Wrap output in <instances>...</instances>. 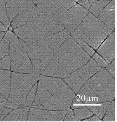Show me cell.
<instances>
[{"mask_svg": "<svg viewBox=\"0 0 117 122\" xmlns=\"http://www.w3.org/2000/svg\"><path fill=\"white\" fill-rule=\"evenodd\" d=\"M90 57L70 35L58 49L41 75L69 77L71 73L85 65Z\"/></svg>", "mask_w": 117, "mask_h": 122, "instance_id": "cell-1", "label": "cell"}, {"mask_svg": "<svg viewBox=\"0 0 117 122\" xmlns=\"http://www.w3.org/2000/svg\"><path fill=\"white\" fill-rule=\"evenodd\" d=\"M70 35L69 32L64 29L24 47L33 67L40 74L45 70L58 49Z\"/></svg>", "mask_w": 117, "mask_h": 122, "instance_id": "cell-2", "label": "cell"}, {"mask_svg": "<svg viewBox=\"0 0 117 122\" xmlns=\"http://www.w3.org/2000/svg\"><path fill=\"white\" fill-rule=\"evenodd\" d=\"M64 29L60 22L55 21L46 13L42 12L35 19L15 29V32L29 44Z\"/></svg>", "mask_w": 117, "mask_h": 122, "instance_id": "cell-3", "label": "cell"}, {"mask_svg": "<svg viewBox=\"0 0 117 122\" xmlns=\"http://www.w3.org/2000/svg\"><path fill=\"white\" fill-rule=\"evenodd\" d=\"M112 32L97 17L89 12L70 36L78 38L97 50Z\"/></svg>", "mask_w": 117, "mask_h": 122, "instance_id": "cell-4", "label": "cell"}, {"mask_svg": "<svg viewBox=\"0 0 117 122\" xmlns=\"http://www.w3.org/2000/svg\"><path fill=\"white\" fill-rule=\"evenodd\" d=\"M86 82L97 95L99 102H110L115 98V80L104 68H101Z\"/></svg>", "mask_w": 117, "mask_h": 122, "instance_id": "cell-5", "label": "cell"}, {"mask_svg": "<svg viewBox=\"0 0 117 122\" xmlns=\"http://www.w3.org/2000/svg\"><path fill=\"white\" fill-rule=\"evenodd\" d=\"M12 85L8 101L22 107L27 95L39 79L38 73H12Z\"/></svg>", "mask_w": 117, "mask_h": 122, "instance_id": "cell-6", "label": "cell"}, {"mask_svg": "<svg viewBox=\"0 0 117 122\" xmlns=\"http://www.w3.org/2000/svg\"><path fill=\"white\" fill-rule=\"evenodd\" d=\"M39 83L57 101L70 106L75 94L61 79L40 75Z\"/></svg>", "mask_w": 117, "mask_h": 122, "instance_id": "cell-7", "label": "cell"}, {"mask_svg": "<svg viewBox=\"0 0 117 122\" xmlns=\"http://www.w3.org/2000/svg\"><path fill=\"white\" fill-rule=\"evenodd\" d=\"M72 9L71 7L63 15L59 22L71 34L81 24L89 13L88 10L83 7L82 9Z\"/></svg>", "mask_w": 117, "mask_h": 122, "instance_id": "cell-8", "label": "cell"}, {"mask_svg": "<svg viewBox=\"0 0 117 122\" xmlns=\"http://www.w3.org/2000/svg\"><path fill=\"white\" fill-rule=\"evenodd\" d=\"M44 110L31 108L26 122H63L67 112Z\"/></svg>", "mask_w": 117, "mask_h": 122, "instance_id": "cell-9", "label": "cell"}, {"mask_svg": "<svg viewBox=\"0 0 117 122\" xmlns=\"http://www.w3.org/2000/svg\"><path fill=\"white\" fill-rule=\"evenodd\" d=\"M99 103L97 95L86 82L74 100L71 108L75 109L85 106L97 105Z\"/></svg>", "mask_w": 117, "mask_h": 122, "instance_id": "cell-10", "label": "cell"}, {"mask_svg": "<svg viewBox=\"0 0 117 122\" xmlns=\"http://www.w3.org/2000/svg\"><path fill=\"white\" fill-rule=\"evenodd\" d=\"M41 104L46 110H68L70 106L58 102L53 99L48 91L40 83H38L37 94Z\"/></svg>", "mask_w": 117, "mask_h": 122, "instance_id": "cell-11", "label": "cell"}, {"mask_svg": "<svg viewBox=\"0 0 117 122\" xmlns=\"http://www.w3.org/2000/svg\"><path fill=\"white\" fill-rule=\"evenodd\" d=\"M102 44L97 52L110 63L115 57V32H112Z\"/></svg>", "mask_w": 117, "mask_h": 122, "instance_id": "cell-12", "label": "cell"}, {"mask_svg": "<svg viewBox=\"0 0 117 122\" xmlns=\"http://www.w3.org/2000/svg\"><path fill=\"white\" fill-rule=\"evenodd\" d=\"M7 15L12 21L17 15L34 4L32 0H5Z\"/></svg>", "mask_w": 117, "mask_h": 122, "instance_id": "cell-13", "label": "cell"}, {"mask_svg": "<svg viewBox=\"0 0 117 122\" xmlns=\"http://www.w3.org/2000/svg\"><path fill=\"white\" fill-rule=\"evenodd\" d=\"M41 12L35 4L21 12L12 23L14 28L18 27L34 20L41 14Z\"/></svg>", "mask_w": 117, "mask_h": 122, "instance_id": "cell-14", "label": "cell"}, {"mask_svg": "<svg viewBox=\"0 0 117 122\" xmlns=\"http://www.w3.org/2000/svg\"><path fill=\"white\" fill-rule=\"evenodd\" d=\"M10 58L12 62L21 66L27 68L32 71L39 72L33 67L24 49L21 48L16 51L11 52Z\"/></svg>", "mask_w": 117, "mask_h": 122, "instance_id": "cell-15", "label": "cell"}, {"mask_svg": "<svg viewBox=\"0 0 117 122\" xmlns=\"http://www.w3.org/2000/svg\"><path fill=\"white\" fill-rule=\"evenodd\" d=\"M88 63L76 71L79 76L86 81L94 74L99 71L101 67L92 58Z\"/></svg>", "mask_w": 117, "mask_h": 122, "instance_id": "cell-16", "label": "cell"}, {"mask_svg": "<svg viewBox=\"0 0 117 122\" xmlns=\"http://www.w3.org/2000/svg\"><path fill=\"white\" fill-rule=\"evenodd\" d=\"M10 71L0 70V93L6 99L10 91Z\"/></svg>", "mask_w": 117, "mask_h": 122, "instance_id": "cell-17", "label": "cell"}, {"mask_svg": "<svg viewBox=\"0 0 117 122\" xmlns=\"http://www.w3.org/2000/svg\"><path fill=\"white\" fill-rule=\"evenodd\" d=\"M115 9L106 10L102 11L98 18L112 31H115Z\"/></svg>", "mask_w": 117, "mask_h": 122, "instance_id": "cell-18", "label": "cell"}, {"mask_svg": "<svg viewBox=\"0 0 117 122\" xmlns=\"http://www.w3.org/2000/svg\"><path fill=\"white\" fill-rule=\"evenodd\" d=\"M70 76L69 78L63 79L64 81L77 93L86 81L79 76L76 71L71 73Z\"/></svg>", "mask_w": 117, "mask_h": 122, "instance_id": "cell-19", "label": "cell"}, {"mask_svg": "<svg viewBox=\"0 0 117 122\" xmlns=\"http://www.w3.org/2000/svg\"><path fill=\"white\" fill-rule=\"evenodd\" d=\"M110 104V102H106L100 103L99 105L89 106L88 107L94 114L100 119H102L106 112Z\"/></svg>", "mask_w": 117, "mask_h": 122, "instance_id": "cell-20", "label": "cell"}, {"mask_svg": "<svg viewBox=\"0 0 117 122\" xmlns=\"http://www.w3.org/2000/svg\"><path fill=\"white\" fill-rule=\"evenodd\" d=\"M6 36L10 42V51L14 52L22 48V46L17 37L10 31H8Z\"/></svg>", "mask_w": 117, "mask_h": 122, "instance_id": "cell-21", "label": "cell"}, {"mask_svg": "<svg viewBox=\"0 0 117 122\" xmlns=\"http://www.w3.org/2000/svg\"><path fill=\"white\" fill-rule=\"evenodd\" d=\"M74 112L75 114V118L77 122H81V120L83 119L89 117L93 115V114L86 107L75 109Z\"/></svg>", "mask_w": 117, "mask_h": 122, "instance_id": "cell-22", "label": "cell"}, {"mask_svg": "<svg viewBox=\"0 0 117 122\" xmlns=\"http://www.w3.org/2000/svg\"><path fill=\"white\" fill-rule=\"evenodd\" d=\"M115 101L110 105L108 111L103 119V122H117L115 120Z\"/></svg>", "mask_w": 117, "mask_h": 122, "instance_id": "cell-23", "label": "cell"}, {"mask_svg": "<svg viewBox=\"0 0 117 122\" xmlns=\"http://www.w3.org/2000/svg\"><path fill=\"white\" fill-rule=\"evenodd\" d=\"M5 1V0H0V20L5 25L9 27L10 23L6 12Z\"/></svg>", "mask_w": 117, "mask_h": 122, "instance_id": "cell-24", "label": "cell"}, {"mask_svg": "<svg viewBox=\"0 0 117 122\" xmlns=\"http://www.w3.org/2000/svg\"><path fill=\"white\" fill-rule=\"evenodd\" d=\"M9 39L7 36L4 37L0 44V59L9 54Z\"/></svg>", "mask_w": 117, "mask_h": 122, "instance_id": "cell-25", "label": "cell"}, {"mask_svg": "<svg viewBox=\"0 0 117 122\" xmlns=\"http://www.w3.org/2000/svg\"><path fill=\"white\" fill-rule=\"evenodd\" d=\"M37 83H36L31 89L21 107H26L32 105L34 100L35 95L37 88Z\"/></svg>", "mask_w": 117, "mask_h": 122, "instance_id": "cell-26", "label": "cell"}, {"mask_svg": "<svg viewBox=\"0 0 117 122\" xmlns=\"http://www.w3.org/2000/svg\"><path fill=\"white\" fill-rule=\"evenodd\" d=\"M21 108L15 109L4 117L2 122H17L20 113Z\"/></svg>", "mask_w": 117, "mask_h": 122, "instance_id": "cell-27", "label": "cell"}, {"mask_svg": "<svg viewBox=\"0 0 117 122\" xmlns=\"http://www.w3.org/2000/svg\"><path fill=\"white\" fill-rule=\"evenodd\" d=\"M71 37L76 42L79 44L81 47H82L83 49L85 50V51L90 56H92L93 55L95 52L94 50L85 43V42H84L81 39L75 36H72Z\"/></svg>", "mask_w": 117, "mask_h": 122, "instance_id": "cell-28", "label": "cell"}, {"mask_svg": "<svg viewBox=\"0 0 117 122\" xmlns=\"http://www.w3.org/2000/svg\"><path fill=\"white\" fill-rule=\"evenodd\" d=\"M29 107L26 106L25 107H23L21 108L20 113L17 122H26Z\"/></svg>", "mask_w": 117, "mask_h": 122, "instance_id": "cell-29", "label": "cell"}, {"mask_svg": "<svg viewBox=\"0 0 117 122\" xmlns=\"http://www.w3.org/2000/svg\"><path fill=\"white\" fill-rule=\"evenodd\" d=\"M0 68L10 69V58L6 56L0 61Z\"/></svg>", "mask_w": 117, "mask_h": 122, "instance_id": "cell-30", "label": "cell"}, {"mask_svg": "<svg viewBox=\"0 0 117 122\" xmlns=\"http://www.w3.org/2000/svg\"><path fill=\"white\" fill-rule=\"evenodd\" d=\"M92 58L97 61L98 65H100L101 67H103V68L106 67L108 64L97 53H96L93 55Z\"/></svg>", "mask_w": 117, "mask_h": 122, "instance_id": "cell-31", "label": "cell"}, {"mask_svg": "<svg viewBox=\"0 0 117 122\" xmlns=\"http://www.w3.org/2000/svg\"><path fill=\"white\" fill-rule=\"evenodd\" d=\"M66 116L63 122H77L73 114V112L71 109H69L66 112Z\"/></svg>", "mask_w": 117, "mask_h": 122, "instance_id": "cell-32", "label": "cell"}, {"mask_svg": "<svg viewBox=\"0 0 117 122\" xmlns=\"http://www.w3.org/2000/svg\"><path fill=\"white\" fill-rule=\"evenodd\" d=\"M106 69L114 77V79L115 78V60L114 59V60L112 61V63L106 67Z\"/></svg>", "mask_w": 117, "mask_h": 122, "instance_id": "cell-33", "label": "cell"}, {"mask_svg": "<svg viewBox=\"0 0 117 122\" xmlns=\"http://www.w3.org/2000/svg\"><path fill=\"white\" fill-rule=\"evenodd\" d=\"M5 106L6 107L12 109H15L20 107V106H18V105H16V104L9 101L6 102Z\"/></svg>", "mask_w": 117, "mask_h": 122, "instance_id": "cell-34", "label": "cell"}, {"mask_svg": "<svg viewBox=\"0 0 117 122\" xmlns=\"http://www.w3.org/2000/svg\"><path fill=\"white\" fill-rule=\"evenodd\" d=\"M11 111V109L5 108L4 110V111H3V113H2V114H1L2 115H1V117H0V122H2V120H3V119H4V117H5V116L9 113H10Z\"/></svg>", "mask_w": 117, "mask_h": 122, "instance_id": "cell-35", "label": "cell"}, {"mask_svg": "<svg viewBox=\"0 0 117 122\" xmlns=\"http://www.w3.org/2000/svg\"><path fill=\"white\" fill-rule=\"evenodd\" d=\"M82 122H102V120L98 118L96 116H94L88 119L84 120Z\"/></svg>", "mask_w": 117, "mask_h": 122, "instance_id": "cell-36", "label": "cell"}, {"mask_svg": "<svg viewBox=\"0 0 117 122\" xmlns=\"http://www.w3.org/2000/svg\"><path fill=\"white\" fill-rule=\"evenodd\" d=\"M6 102L5 101V102H3L0 103V117L1 115L2 112L3 111V110L5 105Z\"/></svg>", "mask_w": 117, "mask_h": 122, "instance_id": "cell-37", "label": "cell"}, {"mask_svg": "<svg viewBox=\"0 0 117 122\" xmlns=\"http://www.w3.org/2000/svg\"><path fill=\"white\" fill-rule=\"evenodd\" d=\"M41 105L40 103V101H39V99L38 97L36 95L34 101V103L32 104V105Z\"/></svg>", "mask_w": 117, "mask_h": 122, "instance_id": "cell-38", "label": "cell"}, {"mask_svg": "<svg viewBox=\"0 0 117 122\" xmlns=\"http://www.w3.org/2000/svg\"><path fill=\"white\" fill-rule=\"evenodd\" d=\"M7 30V28L5 27L3 25L0 23V31H5Z\"/></svg>", "mask_w": 117, "mask_h": 122, "instance_id": "cell-39", "label": "cell"}, {"mask_svg": "<svg viewBox=\"0 0 117 122\" xmlns=\"http://www.w3.org/2000/svg\"><path fill=\"white\" fill-rule=\"evenodd\" d=\"M20 42L21 43V45H22L23 47H25V46H27V44L24 42V41H21V40H20Z\"/></svg>", "mask_w": 117, "mask_h": 122, "instance_id": "cell-40", "label": "cell"}, {"mask_svg": "<svg viewBox=\"0 0 117 122\" xmlns=\"http://www.w3.org/2000/svg\"><path fill=\"white\" fill-rule=\"evenodd\" d=\"M5 101V99L2 97V95L0 94V102H2V101Z\"/></svg>", "mask_w": 117, "mask_h": 122, "instance_id": "cell-41", "label": "cell"}, {"mask_svg": "<svg viewBox=\"0 0 117 122\" xmlns=\"http://www.w3.org/2000/svg\"><path fill=\"white\" fill-rule=\"evenodd\" d=\"M4 35V33H0V41L1 40V38L3 37Z\"/></svg>", "mask_w": 117, "mask_h": 122, "instance_id": "cell-42", "label": "cell"}]
</instances>
